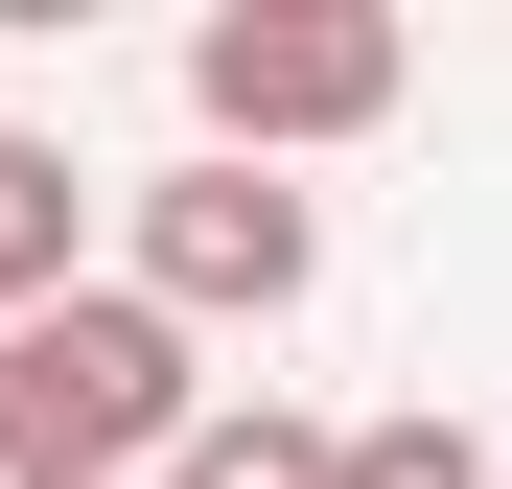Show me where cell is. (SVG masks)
I'll list each match as a JSON object with an SVG mask.
<instances>
[{"label": "cell", "mask_w": 512, "mask_h": 489, "mask_svg": "<svg viewBox=\"0 0 512 489\" xmlns=\"http://www.w3.org/2000/svg\"><path fill=\"white\" fill-rule=\"evenodd\" d=\"M163 489H350V443H326V420H280V396H210V443L163 466Z\"/></svg>", "instance_id": "5"}, {"label": "cell", "mask_w": 512, "mask_h": 489, "mask_svg": "<svg viewBox=\"0 0 512 489\" xmlns=\"http://www.w3.org/2000/svg\"><path fill=\"white\" fill-rule=\"evenodd\" d=\"M70 233H94V187H70V140H0V326L94 303V280H70Z\"/></svg>", "instance_id": "4"}, {"label": "cell", "mask_w": 512, "mask_h": 489, "mask_svg": "<svg viewBox=\"0 0 512 489\" xmlns=\"http://www.w3.org/2000/svg\"><path fill=\"white\" fill-rule=\"evenodd\" d=\"M350 489H489V443H466V420H373V443H350Z\"/></svg>", "instance_id": "6"}, {"label": "cell", "mask_w": 512, "mask_h": 489, "mask_svg": "<svg viewBox=\"0 0 512 489\" xmlns=\"http://www.w3.org/2000/svg\"><path fill=\"white\" fill-rule=\"evenodd\" d=\"M0 489H70V466H47V443H24V420H0Z\"/></svg>", "instance_id": "7"}, {"label": "cell", "mask_w": 512, "mask_h": 489, "mask_svg": "<svg viewBox=\"0 0 512 489\" xmlns=\"http://www.w3.org/2000/svg\"><path fill=\"white\" fill-rule=\"evenodd\" d=\"M326 280V210L280 163H187V187H140V303L163 326H280Z\"/></svg>", "instance_id": "3"}, {"label": "cell", "mask_w": 512, "mask_h": 489, "mask_svg": "<svg viewBox=\"0 0 512 489\" xmlns=\"http://www.w3.org/2000/svg\"><path fill=\"white\" fill-rule=\"evenodd\" d=\"M187 117H210V163L373 140L396 117V0H233V24H187Z\"/></svg>", "instance_id": "2"}, {"label": "cell", "mask_w": 512, "mask_h": 489, "mask_svg": "<svg viewBox=\"0 0 512 489\" xmlns=\"http://www.w3.org/2000/svg\"><path fill=\"white\" fill-rule=\"evenodd\" d=\"M0 420H24L70 489H117V466H187L210 443V373H187V326H163L140 280H94V303L0 326Z\"/></svg>", "instance_id": "1"}]
</instances>
